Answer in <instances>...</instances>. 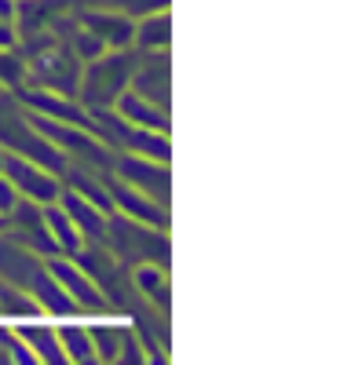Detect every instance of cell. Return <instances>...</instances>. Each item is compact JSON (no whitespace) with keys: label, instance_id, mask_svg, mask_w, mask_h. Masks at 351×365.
<instances>
[{"label":"cell","instance_id":"cell-24","mask_svg":"<svg viewBox=\"0 0 351 365\" xmlns=\"http://www.w3.org/2000/svg\"><path fill=\"white\" fill-rule=\"evenodd\" d=\"M15 19V0H0V22H11Z\"/></svg>","mask_w":351,"mask_h":365},{"label":"cell","instance_id":"cell-5","mask_svg":"<svg viewBox=\"0 0 351 365\" xmlns=\"http://www.w3.org/2000/svg\"><path fill=\"white\" fill-rule=\"evenodd\" d=\"M106 241L113 245V252L128 259V263H154L165 267V256H168V245L165 237L154 234V227L146 223H136V220H110L106 223Z\"/></svg>","mask_w":351,"mask_h":365},{"label":"cell","instance_id":"cell-6","mask_svg":"<svg viewBox=\"0 0 351 365\" xmlns=\"http://www.w3.org/2000/svg\"><path fill=\"white\" fill-rule=\"evenodd\" d=\"M0 172L11 179V187L19 194H26L29 201H37V205H51V201L63 197V182H58L48 168H41L37 161H26V158L8 154L4 150V165H0Z\"/></svg>","mask_w":351,"mask_h":365},{"label":"cell","instance_id":"cell-1","mask_svg":"<svg viewBox=\"0 0 351 365\" xmlns=\"http://www.w3.org/2000/svg\"><path fill=\"white\" fill-rule=\"evenodd\" d=\"M0 278H4L8 285H15V289H22V292H29L41 303V311H48L55 318H66V314L77 311L73 303L66 299V292L55 285L48 263H41L37 252L19 245L15 237L11 241L0 237Z\"/></svg>","mask_w":351,"mask_h":365},{"label":"cell","instance_id":"cell-12","mask_svg":"<svg viewBox=\"0 0 351 365\" xmlns=\"http://www.w3.org/2000/svg\"><path fill=\"white\" fill-rule=\"evenodd\" d=\"M132 91H139L143 99H151L161 110H168V58L161 51L158 55L151 51V58L132 70Z\"/></svg>","mask_w":351,"mask_h":365},{"label":"cell","instance_id":"cell-4","mask_svg":"<svg viewBox=\"0 0 351 365\" xmlns=\"http://www.w3.org/2000/svg\"><path fill=\"white\" fill-rule=\"evenodd\" d=\"M0 146L8 154H19L26 161H37L41 168L48 172H66V154L58 146H51L37 125L34 117H22V113H0Z\"/></svg>","mask_w":351,"mask_h":365},{"label":"cell","instance_id":"cell-10","mask_svg":"<svg viewBox=\"0 0 351 365\" xmlns=\"http://www.w3.org/2000/svg\"><path fill=\"white\" fill-rule=\"evenodd\" d=\"M117 175H121L128 187L143 190L146 197H158L161 205L168 201V172H165V161H158L154 168V158H125V161H117Z\"/></svg>","mask_w":351,"mask_h":365},{"label":"cell","instance_id":"cell-23","mask_svg":"<svg viewBox=\"0 0 351 365\" xmlns=\"http://www.w3.org/2000/svg\"><path fill=\"white\" fill-rule=\"evenodd\" d=\"M121 4V11H139V15H151V11H161L168 0H113Z\"/></svg>","mask_w":351,"mask_h":365},{"label":"cell","instance_id":"cell-16","mask_svg":"<svg viewBox=\"0 0 351 365\" xmlns=\"http://www.w3.org/2000/svg\"><path fill=\"white\" fill-rule=\"evenodd\" d=\"M44 223H48V234H51V241H55L58 252L77 256V252L84 249V237H81V230L73 227V220L66 216V208L48 205V208H44Z\"/></svg>","mask_w":351,"mask_h":365},{"label":"cell","instance_id":"cell-17","mask_svg":"<svg viewBox=\"0 0 351 365\" xmlns=\"http://www.w3.org/2000/svg\"><path fill=\"white\" fill-rule=\"evenodd\" d=\"M132 41L139 44V51H165L168 48V11L161 8L158 15H143L136 26H132Z\"/></svg>","mask_w":351,"mask_h":365},{"label":"cell","instance_id":"cell-13","mask_svg":"<svg viewBox=\"0 0 351 365\" xmlns=\"http://www.w3.org/2000/svg\"><path fill=\"white\" fill-rule=\"evenodd\" d=\"M81 26L88 34H96L106 51H117V48L132 44V26L136 22L125 11H96V15H81Z\"/></svg>","mask_w":351,"mask_h":365},{"label":"cell","instance_id":"cell-20","mask_svg":"<svg viewBox=\"0 0 351 365\" xmlns=\"http://www.w3.org/2000/svg\"><path fill=\"white\" fill-rule=\"evenodd\" d=\"M0 311H4L8 318H15V322H29V318L41 314V303L29 292L15 289V285H0Z\"/></svg>","mask_w":351,"mask_h":365},{"label":"cell","instance_id":"cell-18","mask_svg":"<svg viewBox=\"0 0 351 365\" xmlns=\"http://www.w3.org/2000/svg\"><path fill=\"white\" fill-rule=\"evenodd\" d=\"M70 187H73V194H77V197L92 201L96 208L113 212V205H110V190H106V179H103V175H96L92 168H77V172H70Z\"/></svg>","mask_w":351,"mask_h":365},{"label":"cell","instance_id":"cell-21","mask_svg":"<svg viewBox=\"0 0 351 365\" xmlns=\"http://www.w3.org/2000/svg\"><path fill=\"white\" fill-rule=\"evenodd\" d=\"M88 332H92V344H96V358H117V354H121L125 336H128V332L117 329V325H96Z\"/></svg>","mask_w":351,"mask_h":365},{"label":"cell","instance_id":"cell-25","mask_svg":"<svg viewBox=\"0 0 351 365\" xmlns=\"http://www.w3.org/2000/svg\"><path fill=\"white\" fill-rule=\"evenodd\" d=\"M0 165H4V146H0Z\"/></svg>","mask_w":351,"mask_h":365},{"label":"cell","instance_id":"cell-8","mask_svg":"<svg viewBox=\"0 0 351 365\" xmlns=\"http://www.w3.org/2000/svg\"><path fill=\"white\" fill-rule=\"evenodd\" d=\"M48 270H51L55 285L66 292V299L73 303V307H81V311H103V292H99V285L88 278L81 267H73V263L63 259V256H55V259L48 263Z\"/></svg>","mask_w":351,"mask_h":365},{"label":"cell","instance_id":"cell-22","mask_svg":"<svg viewBox=\"0 0 351 365\" xmlns=\"http://www.w3.org/2000/svg\"><path fill=\"white\" fill-rule=\"evenodd\" d=\"M19 205V190L11 187V179L4 175V172H0V216H4L8 220V212Z\"/></svg>","mask_w":351,"mask_h":365},{"label":"cell","instance_id":"cell-11","mask_svg":"<svg viewBox=\"0 0 351 365\" xmlns=\"http://www.w3.org/2000/svg\"><path fill=\"white\" fill-rule=\"evenodd\" d=\"M117 117L125 120V125H136V128H154V132H168V113L161 106H154L151 99H143L139 91L125 88L121 96L113 103Z\"/></svg>","mask_w":351,"mask_h":365},{"label":"cell","instance_id":"cell-3","mask_svg":"<svg viewBox=\"0 0 351 365\" xmlns=\"http://www.w3.org/2000/svg\"><path fill=\"white\" fill-rule=\"evenodd\" d=\"M22 73L34 81L37 88H44V91H58V96L77 99V88H81V58H77L70 48H63V44H55V41L41 44V48L34 51V58L22 66Z\"/></svg>","mask_w":351,"mask_h":365},{"label":"cell","instance_id":"cell-19","mask_svg":"<svg viewBox=\"0 0 351 365\" xmlns=\"http://www.w3.org/2000/svg\"><path fill=\"white\" fill-rule=\"evenodd\" d=\"M55 336H58V347H63V358H70V361L96 358V344H92L88 325H63V329H55Z\"/></svg>","mask_w":351,"mask_h":365},{"label":"cell","instance_id":"cell-14","mask_svg":"<svg viewBox=\"0 0 351 365\" xmlns=\"http://www.w3.org/2000/svg\"><path fill=\"white\" fill-rule=\"evenodd\" d=\"M66 216L73 220V227L81 230L84 241H106V220H103V208H96L92 201L77 197L73 190L66 194Z\"/></svg>","mask_w":351,"mask_h":365},{"label":"cell","instance_id":"cell-2","mask_svg":"<svg viewBox=\"0 0 351 365\" xmlns=\"http://www.w3.org/2000/svg\"><path fill=\"white\" fill-rule=\"evenodd\" d=\"M132 70H136V55H125L121 48L103 51L99 58L88 63V70H81L77 96L84 99L88 110H110L117 96L132 84Z\"/></svg>","mask_w":351,"mask_h":365},{"label":"cell","instance_id":"cell-9","mask_svg":"<svg viewBox=\"0 0 351 365\" xmlns=\"http://www.w3.org/2000/svg\"><path fill=\"white\" fill-rule=\"evenodd\" d=\"M106 190H110V205H113V208L121 205L128 220L146 223V227H165V223H168L165 205L154 201V197H146V194L136 190V187H128L125 179H106Z\"/></svg>","mask_w":351,"mask_h":365},{"label":"cell","instance_id":"cell-15","mask_svg":"<svg viewBox=\"0 0 351 365\" xmlns=\"http://www.w3.org/2000/svg\"><path fill=\"white\" fill-rule=\"evenodd\" d=\"M19 336L26 340V351L34 354V361H66L63 358V347H58V336H55V329L48 325H34V318L29 322H19Z\"/></svg>","mask_w":351,"mask_h":365},{"label":"cell","instance_id":"cell-7","mask_svg":"<svg viewBox=\"0 0 351 365\" xmlns=\"http://www.w3.org/2000/svg\"><path fill=\"white\" fill-rule=\"evenodd\" d=\"M8 220H11V237L19 241V245H26V249H41V252H48V256H58V249H55V241H51V234H48V223H44V208L37 205V201H19L11 212H8Z\"/></svg>","mask_w":351,"mask_h":365}]
</instances>
